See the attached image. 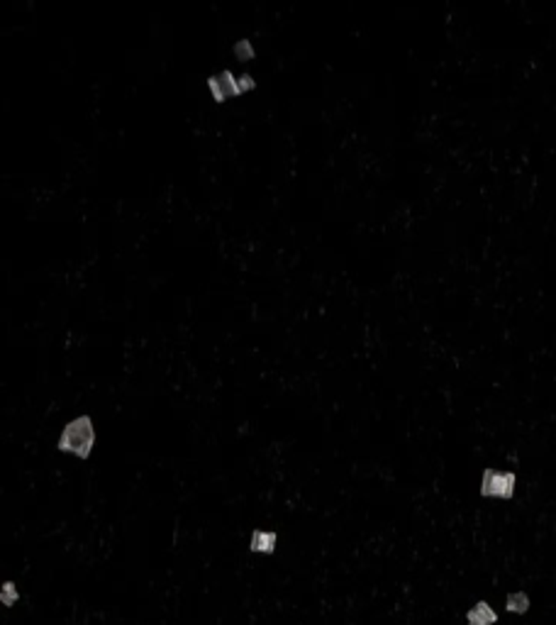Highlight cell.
Listing matches in <instances>:
<instances>
[{
  "label": "cell",
  "mask_w": 556,
  "mask_h": 625,
  "mask_svg": "<svg viewBox=\"0 0 556 625\" xmlns=\"http://www.w3.org/2000/svg\"><path fill=\"white\" fill-rule=\"evenodd\" d=\"M96 442H98L96 423H93V418L88 416V413H81V416L71 418L62 428V433H59L57 438V450L62 452V455H69L86 462V459H91L93 450H96Z\"/></svg>",
  "instance_id": "cell-1"
},
{
  "label": "cell",
  "mask_w": 556,
  "mask_h": 625,
  "mask_svg": "<svg viewBox=\"0 0 556 625\" xmlns=\"http://www.w3.org/2000/svg\"><path fill=\"white\" fill-rule=\"evenodd\" d=\"M517 489V474L515 472H498V469L488 467L483 469L481 477V496L483 499H500L510 501Z\"/></svg>",
  "instance_id": "cell-2"
},
{
  "label": "cell",
  "mask_w": 556,
  "mask_h": 625,
  "mask_svg": "<svg viewBox=\"0 0 556 625\" xmlns=\"http://www.w3.org/2000/svg\"><path fill=\"white\" fill-rule=\"evenodd\" d=\"M208 93L217 105L227 103L229 98H239V88H237V74L229 69H220L217 74H210L205 79Z\"/></svg>",
  "instance_id": "cell-3"
},
{
  "label": "cell",
  "mask_w": 556,
  "mask_h": 625,
  "mask_svg": "<svg viewBox=\"0 0 556 625\" xmlns=\"http://www.w3.org/2000/svg\"><path fill=\"white\" fill-rule=\"evenodd\" d=\"M278 545V535L273 530H251L249 535V552L254 555H273Z\"/></svg>",
  "instance_id": "cell-4"
},
{
  "label": "cell",
  "mask_w": 556,
  "mask_h": 625,
  "mask_svg": "<svg viewBox=\"0 0 556 625\" xmlns=\"http://www.w3.org/2000/svg\"><path fill=\"white\" fill-rule=\"evenodd\" d=\"M495 621H498V613H495L486 601H478V604L466 613V623L469 625H495Z\"/></svg>",
  "instance_id": "cell-5"
},
{
  "label": "cell",
  "mask_w": 556,
  "mask_h": 625,
  "mask_svg": "<svg viewBox=\"0 0 556 625\" xmlns=\"http://www.w3.org/2000/svg\"><path fill=\"white\" fill-rule=\"evenodd\" d=\"M232 54L237 62H251V59L256 57V49H254V42L249 40V37H242V40H237L232 44Z\"/></svg>",
  "instance_id": "cell-6"
},
{
  "label": "cell",
  "mask_w": 556,
  "mask_h": 625,
  "mask_svg": "<svg viewBox=\"0 0 556 625\" xmlns=\"http://www.w3.org/2000/svg\"><path fill=\"white\" fill-rule=\"evenodd\" d=\"M505 608H508L510 613H517V616H522V613L530 611V596H527L525 591H515V594L508 596V601H505Z\"/></svg>",
  "instance_id": "cell-7"
},
{
  "label": "cell",
  "mask_w": 556,
  "mask_h": 625,
  "mask_svg": "<svg viewBox=\"0 0 556 625\" xmlns=\"http://www.w3.org/2000/svg\"><path fill=\"white\" fill-rule=\"evenodd\" d=\"M20 599L18 594V586H15V582H3V589H0V601H3V606H15Z\"/></svg>",
  "instance_id": "cell-8"
},
{
  "label": "cell",
  "mask_w": 556,
  "mask_h": 625,
  "mask_svg": "<svg viewBox=\"0 0 556 625\" xmlns=\"http://www.w3.org/2000/svg\"><path fill=\"white\" fill-rule=\"evenodd\" d=\"M237 88H239V96H246L256 91V79L251 74H237Z\"/></svg>",
  "instance_id": "cell-9"
}]
</instances>
